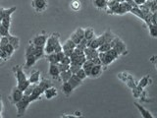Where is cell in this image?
<instances>
[{
	"label": "cell",
	"mask_w": 157,
	"mask_h": 118,
	"mask_svg": "<svg viewBox=\"0 0 157 118\" xmlns=\"http://www.w3.org/2000/svg\"><path fill=\"white\" fill-rule=\"evenodd\" d=\"M42 93H43V92L40 90V88H39L38 85L36 84V85L34 86V88H33V92L29 96V100H31V102H33V101L39 100V98H40V96H42Z\"/></svg>",
	"instance_id": "cell-11"
},
{
	"label": "cell",
	"mask_w": 157,
	"mask_h": 118,
	"mask_svg": "<svg viewBox=\"0 0 157 118\" xmlns=\"http://www.w3.org/2000/svg\"><path fill=\"white\" fill-rule=\"evenodd\" d=\"M116 1H118V2H119V3H121V2H124L125 0H116Z\"/></svg>",
	"instance_id": "cell-49"
},
{
	"label": "cell",
	"mask_w": 157,
	"mask_h": 118,
	"mask_svg": "<svg viewBox=\"0 0 157 118\" xmlns=\"http://www.w3.org/2000/svg\"><path fill=\"white\" fill-rule=\"evenodd\" d=\"M48 74L50 75L53 79H59V75H60V70L57 66V64L49 63V69H48Z\"/></svg>",
	"instance_id": "cell-13"
},
{
	"label": "cell",
	"mask_w": 157,
	"mask_h": 118,
	"mask_svg": "<svg viewBox=\"0 0 157 118\" xmlns=\"http://www.w3.org/2000/svg\"><path fill=\"white\" fill-rule=\"evenodd\" d=\"M125 1H126V2H129V3H131V4L132 5V6H136V5L134 2H132V0H125Z\"/></svg>",
	"instance_id": "cell-48"
},
{
	"label": "cell",
	"mask_w": 157,
	"mask_h": 118,
	"mask_svg": "<svg viewBox=\"0 0 157 118\" xmlns=\"http://www.w3.org/2000/svg\"><path fill=\"white\" fill-rule=\"evenodd\" d=\"M70 62H71V59H70V57L69 56H64L62 59H61V61H60V63H63V64H69L70 65Z\"/></svg>",
	"instance_id": "cell-43"
},
{
	"label": "cell",
	"mask_w": 157,
	"mask_h": 118,
	"mask_svg": "<svg viewBox=\"0 0 157 118\" xmlns=\"http://www.w3.org/2000/svg\"><path fill=\"white\" fill-rule=\"evenodd\" d=\"M33 55L36 57L37 60L38 59H40L42 57H44L45 55V53H44V49L43 47H40V46H34V50H33Z\"/></svg>",
	"instance_id": "cell-25"
},
{
	"label": "cell",
	"mask_w": 157,
	"mask_h": 118,
	"mask_svg": "<svg viewBox=\"0 0 157 118\" xmlns=\"http://www.w3.org/2000/svg\"><path fill=\"white\" fill-rule=\"evenodd\" d=\"M110 45H111V48H114L115 50L118 52L119 55H121V54H124L126 52V49H127L126 44L119 37H115L114 39H113V41L110 42Z\"/></svg>",
	"instance_id": "cell-5"
},
{
	"label": "cell",
	"mask_w": 157,
	"mask_h": 118,
	"mask_svg": "<svg viewBox=\"0 0 157 118\" xmlns=\"http://www.w3.org/2000/svg\"><path fill=\"white\" fill-rule=\"evenodd\" d=\"M16 11V7H11L4 9V14H3V18L1 20V25L6 29L10 30L11 27V23H12V14Z\"/></svg>",
	"instance_id": "cell-4"
},
{
	"label": "cell",
	"mask_w": 157,
	"mask_h": 118,
	"mask_svg": "<svg viewBox=\"0 0 157 118\" xmlns=\"http://www.w3.org/2000/svg\"></svg>",
	"instance_id": "cell-52"
},
{
	"label": "cell",
	"mask_w": 157,
	"mask_h": 118,
	"mask_svg": "<svg viewBox=\"0 0 157 118\" xmlns=\"http://www.w3.org/2000/svg\"><path fill=\"white\" fill-rule=\"evenodd\" d=\"M147 27H148L150 36H151L152 37H157V25L149 24Z\"/></svg>",
	"instance_id": "cell-32"
},
{
	"label": "cell",
	"mask_w": 157,
	"mask_h": 118,
	"mask_svg": "<svg viewBox=\"0 0 157 118\" xmlns=\"http://www.w3.org/2000/svg\"><path fill=\"white\" fill-rule=\"evenodd\" d=\"M57 66L59 68V70H60V72L66 71V70H68V69H69V67H70L69 64H63V63H60V62L57 63Z\"/></svg>",
	"instance_id": "cell-39"
},
{
	"label": "cell",
	"mask_w": 157,
	"mask_h": 118,
	"mask_svg": "<svg viewBox=\"0 0 157 118\" xmlns=\"http://www.w3.org/2000/svg\"><path fill=\"white\" fill-rule=\"evenodd\" d=\"M47 37H48L47 34H37V36H36L32 39L31 42L34 46L44 47V44H45V42L47 41Z\"/></svg>",
	"instance_id": "cell-9"
},
{
	"label": "cell",
	"mask_w": 157,
	"mask_h": 118,
	"mask_svg": "<svg viewBox=\"0 0 157 118\" xmlns=\"http://www.w3.org/2000/svg\"><path fill=\"white\" fill-rule=\"evenodd\" d=\"M146 1L147 0H132V2H134L136 6H140V5H141V4H144Z\"/></svg>",
	"instance_id": "cell-45"
},
{
	"label": "cell",
	"mask_w": 157,
	"mask_h": 118,
	"mask_svg": "<svg viewBox=\"0 0 157 118\" xmlns=\"http://www.w3.org/2000/svg\"><path fill=\"white\" fill-rule=\"evenodd\" d=\"M132 7V5L129 2H126V1L121 2L118 5V7L115 11V15H124L128 12H130Z\"/></svg>",
	"instance_id": "cell-8"
},
{
	"label": "cell",
	"mask_w": 157,
	"mask_h": 118,
	"mask_svg": "<svg viewBox=\"0 0 157 118\" xmlns=\"http://www.w3.org/2000/svg\"><path fill=\"white\" fill-rule=\"evenodd\" d=\"M4 9L3 7H0V22H1V20L3 18V14H4Z\"/></svg>",
	"instance_id": "cell-46"
},
{
	"label": "cell",
	"mask_w": 157,
	"mask_h": 118,
	"mask_svg": "<svg viewBox=\"0 0 157 118\" xmlns=\"http://www.w3.org/2000/svg\"><path fill=\"white\" fill-rule=\"evenodd\" d=\"M9 34H11L9 32V30L1 25V26H0V37H8Z\"/></svg>",
	"instance_id": "cell-38"
},
{
	"label": "cell",
	"mask_w": 157,
	"mask_h": 118,
	"mask_svg": "<svg viewBox=\"0 0 157 118\" xmlns=\"http://www.w3.org/2000/svg\"><path fill=\"white\" fill-rule=\"evenodd\" d=\"M83 33H85V29L78 28L76 31L71 34L70 39L77 45V44L80 43V41H82L83 37H85V36H83Z\"/></svg>",
	"instance_id": "cell-7"
},
{
	"label": "cell",
	"mask_w": 157,
	"mask_h": 118,
	"mask_svg": "<svg viewBox=\"0 0 157 118\" xmlns=\"http://www.w3.org/2000/svg\"><path fill=\"white\" fill-rule=\"evenodd\" d=\"M46 57V59L48 60L49 63H53V64H57L59 62L58 60V56H57V53L56 52H52V53H49L44 55Z\"/></svg>",
	"instance_id": "cell-27"
},
{
	"label": "cell",
	"mask_w": 157,
	"mask_h": 118,
	"mask_svg": "<svg viewBox=\"0 0 157 118\" xmlns=\"http://www.w3.org/2000/svg\"><path fill=\"white\" fill-rule=\"evenodd\" d=\"M8 39H9V43L15 48V50L19 48V46H20V38L18 37H15V36H12V34H9Z\"/></svg>",
	"instance_id": "cell-20"
},
{
	"label": "cell",
	"mask_w": 157,
	"mask_h": 118,
	"mask_svg": "<svg viewBox=\"0 0 157 118\" xmlns=\"http://www.w3.org/2000/svg\"><path fill=\"white\" fill-rule=\"evenodd\" d=\"M76 75H77L78 78H80L82 81H83V80H85V79L87 77V76H86V72H85V70H83V69H82V67L78 70V72L76 73Z\"/></svg>",
	"instance_id": "cell-36"
},
{
	"label": "cell",
	"mask_w": 157,
	"mask_h": 118,
	"mask_svg": "<svg viewBox=\"0 0 157 118\" xmlns=\"http://www.w3.org/2000/svg\"><path fill=\"white\" fill-rule=\"evenodd\" d=\"M76 44L74 43L70 38L67 39V41L62 44V51H66V50H73L75 49Z\"/></svg>",
	"instance_id": "cell-22"
},
{
	"label": "cell",
	"mask_w": 157,
	"mask_h": 118,
	"mask_svg": "<svg viewBox=\"0 0 157 118\" xmlns=\"http://www.w3.org/2000/svg\"><path fill=\"white\" fill-rule=\"evenodd\" d=\"M82 66L78 65H74V64H70V67H69V70L72 72V74H76L78 72V70L80 69Z\"/></svg>",
	"instance_id": "cell-41"
},
{
	"label": "cell",
	"mask_w": 157,
	"mask_h": 118,
	"mask_svg": "<svg viewBox=\"0 0 157 118\" xmlns=\"http://www.w3.org/2000/svg\"><path fill=\"white\" fill-rule=\"evenodd\" d=\"M106 3H107V0H93V5H94V7L99 10L105 9Z\"/></svg>",
	"instance_id": "cell-31"
},
{
	"label": "cell",
	"mask_w": 157,
	"mask_h": 118,
	"mask_svg": "<svg viewBox=\"0 0 157 118\" xmlns=\"http://www.w3.org/2000/svg\"><path fill=\"white\" fill-rule=\"evenodd\" d=\"M0 58L3 59L4 61H5V60H8V59L10 58V57L8 56V54L6 53V51H5L4 49L1 48V47H0Z\"/></svg>",
	"instance_id": "cell-40"
},
{
	"label": "cell",
	"mask_w": 157,
	"mask_h": 118,
	"mask_svg": "<svg viewBox=\"0 0 157 118\" xmlns=\"http://www.w3.org/2000/svg\"><path fill=\"white\" fill-rule=\"evenodd\" d=\"M144 4L149 8V11L151 13L157 12V0H153V1H146Z\"/></svg>",
	"instance_id": "cell-30"
},
{
	"label": "cell",
	"mask_w": 157,
	"mask_h": 118,
	"mask_svg": "<svg viewBox=\"0 0 157 118\" xmlns=\"http://www.w3.org/2000/svg\"><path fill=\"white\" fill-rule=\"evenodd\" d=\"M59 38H60V36L58 33H53L51 36H48L47 41L43 47L45 55L52 52L58 53L62 51V43L59 41Z\"/></svg>",
	"instance_id": "cell-1"
},
{
	"label": "cell",
	"mask_w": 157,
	"mask_h": 118,
	"mask_svg": "<svg viewBox=\"0 0 157 118\" xmlns=\"http://www.w3.org/2000/svg\"><path fill=\"white\" fill-rule=\"evenodd\" d=\"M102 71H103L102 65H93L91 71H90V77H91V78L99 77L102 74Z\"/></svg>",
	"instance_id": "cell-18"
},
{
	"label": "cell",
	"mask_w": 157,
	"mask_h": 118,
	"mask_svg": "<svg viewBox=\"0 0 157 118\" xmlns=\"http://www.w3.org/2000/svg\"><path fill=\"white\" fill-rule=\"evenodd\" d=\"M31 100H29V96H26V95H24L23 97L18 102L15 103V105H16V108H17V113H18V115H23L26 113L27 109H28V107L29 105L31 104Z\"/></svg>",
	"instance_id": "cell-3"
},
{
	"label": "cell",
	"mask_w": 157,
	"mask_h": 118,
	"mask_svg": "<svg viewBox=\"0 0 157 118\" xmlns=\"http://www.w3.org/2000/svg\"><path fill=\"white\" fill-rule=\"evenodd\" d=\"M102 37H103V41H104V42H106V43H110L115 37L114 33L109 32V31H106L104 33L102 34Z\"/></svg>",
	"instance_id": "cell-29"
},
{
	"label": "cell",
	"mask_w": 157,
	"mask_h": 118,
	"mask_svg": "<svg viewBox=\"0 0 157 118\" xmlns=\"http://www.w3.org/2000/svg\"><path fill=\"white\" fill-rule=\"evenodd\" d=\"M93 65H94V64H93L90 60H86L85 62H83L82 65V68L83 69V70H85V72H86L87 77H90V71H91Z\"/></svg>",
	"instance_id": "cell-23"
},
{
	"label": "cell",
	"mask_w": 157,
	"mask_h": 118,
	"mask_svg": "<svg viewBox=\"0 0 157 118\" xmlns=\"http://www.w3.org/2000/svg\"><path fill=\"white\" fill-rule=\"evenodd\" d=\"M37 85H38L39 88H40V90L42 92H44V91L46 90V88L52 87V83H51V81L47 80V79H42L40 82H38Z\"/></svg>",
	"instance_id": "cell-24"
},
{
	"label": "cell",
	"mask_w": 157,
	"mask_h": 118,
	"mask_svg": "<svg viewBox=\"0 0 157 118\" xmlns=\"http://www.w3.org/2000/svg\"><path fill=\"white\" fill-rule=\"evenodd\" d=\"M135 105H136V107L139 109V111L140 112V114H141V116L144 117V118H154V116L151 114V113L147 110V109H145V108L144 107V106H141L140 103H137V102H135Z\"/></svg>",
	"instance_id": "cell-17"
},
{
	"label": "cell",
	"mask_w": 157,
	"mask_h": 118,
	"mask_svg": "<svg viewBox=\"0 0 157 118\" xmlns=\"http://www.w3.org/2000/svg\"><path fill=\"white\" fill-rule=\"evenodd\" d=\"M37 59L34 57L33 53H28L26 54V64H25V68H31L33 67L34 64L36 63Z\"/></svg>",
	"instance_id": "cell-15"
},
{
	"label": "cell",
	"mask_w": 157,
	"mask_h": 118,
	"mask_svg": "<svg viewBox=\"0 0 157 118\" xmlns=\"http://www.w3.org/2000/svg\"><path fill=\"white\" fill-rule=\"evenodd\" d=\"M94 65H101V61H100V59L98 58V56L97 57H95V58H93V59H91L90 60Z\"/></svg>",
	"instance_id": "cell-44"
},
{
	"label": "cell",
	"mask_w": 157,
	"mask_h": 118,
	"mask_svg": "<svg viewBox=\"0 0 157 118\" xmlns=\"http://www.w3.org/2000/svg\"><path fill=\"white\" fill-rule=\"evenodd\" d=\"M2 109H3V102H2V98H1V96H0V113L2 112Z\"/></svg>",
	"instance_id": "cell-47"
},
{
	"label": "cell",
	"mask_w": 157,
	"mask_h": 118,
	"mask_svg": "<svg viewBox=\"0 0 157 118\" xmlns=\"http://www.w3.org/2000/svg\"><path fill=\"white\" fill-rule=\"evenodd\" d=\"M71 76H72V72L68 69V70H66V71L60 72V75H59V79H61L62 82H68V80L71 78Z\"/></svg>",
	"instance_id": "cell-28"
},
{
	"label": "cell",
	"mask_w": 157,
	"mask_h": 118,
	"mask_svg": "<svg viewBox=\"0 0 157 118\" xmlns=\"http://www.w3.org/2000/svg\"><path fill=\"white\" fill-rule=\"evenodd\" d=\"M150 24L153 25H157V12L152 13L151 18H150Z\"/></svg>",
	"instance_id": "cell-42"
},
{
	"label": "cell",
	"mask_w": 157,
	"mask_h": 118,
	"mask_svg": "<svg viewBox=\"0 0 157 118\" xmlns=\"http://www.w3.org/2000/svg\"><path fill=\"white\" fill-rule=\"evenodd\" d=\"M42 95L44 96V97L47 98V100H52L53 97L57 96V95H58V92H57V90H56V88H54V87H50V88H46V90L43 92Z\"/></svg>",
	"instance_id": "cell-14"
},
{
	"label": "cell",
	"mask_w": 157,
	"mask_h": 118,
	"mask_svg": "<svg viewBox=\"0 0 157 118\" xmlns=\"http://www.w3.org/2000/svg\"><path fill=\"white\" fill-rule=\"evenodd\" d=\"M1 48H3L5 51H6V53L8 54V56L9 57H11L13 54H14V52H15V48L11 45L10 43H8V44H6L5 46H3V47H1Z\"/></svg>",
	"instance_id": "cell-33"
},
{
	"label": "cell",
	"mask_w": 157,
	"mask_h": 118,
	"mask_svg": "<svg viewBox=\"0 0 157 118\" xmlns=\"http://www.w3.org/2000/svg\"><path fill=\"white\" fill-rule=\"evenodd\" d=\"M147 1H153V0H147Z\"/></svg>",
	"instance_id": "cell-50"
},
{
	"label": "cell",
	"mask_w": 157,
	"mask_h": 118,
	"mask_svg": "<svg viewBox=\"0 0 157 118\" xmlns=\"http://www.w3.org/2000/svg\"><path fill=\"white\" fill-rule=\"evenodd\" d=\"M68 82H69V84H70V85H71L74 88H78V86H81L82 84V81L76 75V74H72V76H71V78L68 80Z\"/></svg>",
	"instance_id": "cell-16"
},
{
	"label": "cell",
	"mask_w": 157,
	"mask_h": 118,
	"mask_svg": "<svg viewBox=\"0 0 157 118\" xmlns=\"http://www.w3.org/2000/svg\"><path fill=\"white\" fill-rule=\"evenodd\" d=\"M28 79L31 84H38L39 79H40V72L37 70L32 72V74L29 75V77Z\"/></svg>",
	"instance_id": "cell-19"
},
{
	"label": "cell",
	"mask_w": 157,
	"mask_h": 118,
	"mask_svg": "<svg viewBox=\"0 0 157 118\" xmlns=\"http://www.w3.org/2000/svg\"><path fill=\"white\" fill-rule=\"evenodd\" d=\"M23 96H24V92L20 90V88H18L17 87H15L11 92V95H10V100H11L12 103L15 104V103L18 102L20 100H21V98L23 97Z\"/></svg>",
	"instance_id": "cell-10"
},
{
	"label": "cell",
	"mask_w": 157,
	"mask_h": 118,
	"mask_svg": "<svg viewBox=\"0 0 157 118\" xmlns=\"http://www.w3.org/2000/svg\"><path fill=\"white\" fill-rule=\"evenodd\" d=\"M13 72H14L15 77H16V80H17V86L16 87L24 92V91L26 90V88L29 85V84H31L29 81L27 75L25 74L23 68L20 65L14 66Z\"/></svg>",
	"instance_id": "cell-2"
},
{
	"label": "cell",
	"mask_w": 157,
	"mask_h": 118,
	"mask_svg": "<svg viewBox=\"0 0 157 118\" xmlns=\"http://www.w3.org/2000/svg\"><path fill=\"white\" fill-rule=\"evenodd\" d=\"M81 7H82V4L78 0H73L71 2V8L73 10H75V11H78V10L81 9Z\"/></svg>",
	"instance_id": "cell-35"
},
{
	"label": "cell",
	"mask_w": 157,
	"mask_h": 118,
	"mask_svg": "<svg viewBox=\"0 0 157 118\" xmlns=\"http://www.w3.org/2000/svg\"><path fill=\"white\" fill-rule=\"evenodd\" d=\"M74 91V88L69 84V82H63V85H62V92L64 95H66L67 96H70L71 93Z\"/></svg>",
	"instance_id": "cell-21"
},
{
	"label": "cell",
	"mask_w": 157,
	"mask_h": 118,
	"mask_svg": "<svg viewBox=\"0 0 157 118\" xmlns=\"http://www.w3.org/2000/svg\"><path fill=\"white\" fill-rule=\"evenodd\" d=\"M110 48H111L110 43H106V42H104V43H102L101 45L98 46L97 51H98V52H106V51L109 50Z\"/></svg>",
	"instance_id": "cell-34"
},
{
	"label": "cell",
	"mask_w": 157,
	"mask_h": 118,
	"mask_svg": "<svg viewBox=\"0 0 157 118\" xmlns=\"http://www.w3.org/2000/svg\"><path fill=\"white\" fill-rule=\"evenodd\" d=\"M83 36H85V38L86 41H90V39L93 38L95 37V33H94V30L92 28H87L85 30V33H83Z\"/></svg>",
	"instance_id": "cell-26"
},
{
	"label": "cell",
	"mask_w": 157,
	"mask_h": 118,
	"mask_svg": "<svg viewBox=\"0 0 157 118\" xmlns=\"http://www.w3.org/2000/svg\"><path fill=\"white\" fill-rule=\"evenodd\" d=\"M83 54H85L86 60H91V59L98 56V51H97V49L86 46L83 49Z\"/></svg>",
	"instance_id": "cell-12"
},
{
	"label": "cell",
	"mask_w": 157,
	"mask_h": 118,
	"mask_svg": "<svg viewBox=\"0 0 157 118\" xmlns=\"http://www.w3.org/2000/svg\"><path fill=\"white\" fill-rule=\"evenodd\" d=\"M0 26H1V22H0Z\"/></svg>",
	"instance_id": "cell-51"
},
{
	"label": "cell",
	"mask_w": 157,
	"mask_h": 118,
	"mask_svg": "<svg viewBox=\"0 0 157 118\" xmlns=\"http://www.w3.org/2000/svg\"><path fill=\"white\" fill-rule=\"evenodd\" d=\"M47 0H32V7L37 13L44 12L47 9Z\"/></svg>",
	"instance_id": "cell-6"
},
{
	"label": "cell",
	"mask_w": 157,
	"mask_h": 118,
	"mask_svg": "<svg viewBox=\"0 0 157 118\" xmlns=\"http://www.w3.org/2000/svg\"><path fill=\"white\" fill-rule=\"evenodd\" d=\"M147 85H148V76H145V77H144V78H142L141 80L140 81V83H139V87H140V88H142L146 87Z\"/></svg>",
	"instance_id": "cell-37"
}]
</instances>
